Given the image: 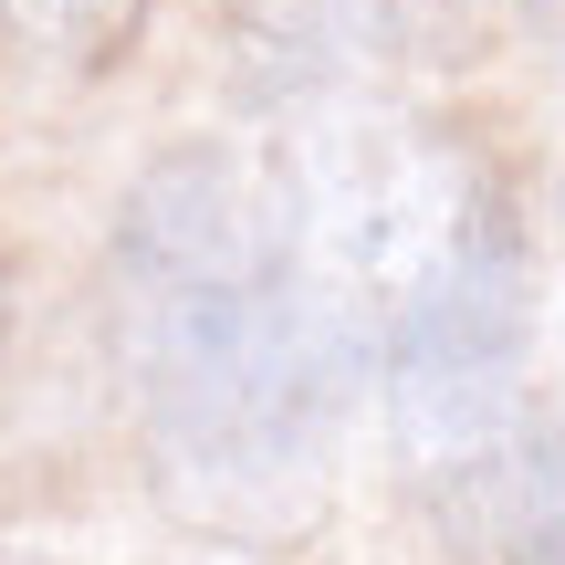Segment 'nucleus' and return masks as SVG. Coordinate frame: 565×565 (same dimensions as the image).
Instances as JSON below:
<instances>
[{
  "instance_id": "nucleus-1",
  "label": "nucleus",
  "mask_w": 565,
  "mask_h": 565,
  "mask_svg": "<svg viewBox=\"0 0 565 565\" xmlns=\"http://www.w3.org/2000/svg\"><path fill=\"white\" fill-rule=\"evenodd\" d=\"M116 356L168 482L200 513H273L324 471L377 345H356L294 273L273 179L179 147L116 221Z\"/></svg>"
},
{
  "instance_id": "nucleus-2",
  "label": "nucleus",
  "mask_w": 565,
  "mask_h": 565,
  "mask_svg": "<svg viewBox=\"0 0 565 565\" xmlns=\"http://www.w3.org/2000/svg\"><path fill=\"white\" fill-rule=\"evenodd\" d=\"M273 200H282V242H294V273L315 282V303L356 345H387V324L408 315V294H419V282L450 263V242L471 231L482 179H471L419 116L366 105V95H324L315 116L282 137Z\"/></svg>"
},
{
  "instance_id": "nucleus-3",
  "label": "nucleus",
  "mask_w": 565,
  "mask_h": 565,
  "mask_svg": "<svg viewBox=\"0 0 565 565\" xmlns=\"http://www.w3.org/2000/svg\"><path fill=\"white\" fill-rule=\"evenodd\" d=\"M387 419L419 471H482L524 429V252H513L503 200L482 189L471 231L450 242V263L408 294V315L377 345Z\"/></svg>"
},
{
  "instance_id": "nucleus-4",
  "label": "nucleus",
  "mask_w": 565,
  "mask_h": 565,
  "mask_svg": "<svg viewBox=\"0 0 565 565\" xmlns=\"http://www.w3.org/2000/svg\"><path fill=\"white\" fill-rule=\"evenodd\" d=\"M482 492H492L503 565H565V429H513Z\"/></svg>"
},
{
  "instance_id": "nucleus-5",
  "label": "nucleus",
  "mask_w": 565,
  "mask_h": 565,
  "mask_svg": "<svg viewBox=\"0 0 565 565\" xmlns=\"http://www.w3.org/2000/svg\"><path fill=\"white\" fill-rule=\"evenodd\" d=\"M0 21L53 42V53H105V42L137 21V0H0Z\"/></svg>"
},
{
  "instance_id": "nucleus-6",
  "label": "nucleus",
  "mask_w": 565,
  "mask_h": 565,
  "mask_svg": "<svg viewBox=\"0 0 565 565\" xmlns=\"http://www.w3.org/2000/svg\"><path fill=\"white\" fill-rule=\"evenodd\" d=\"M0 335H11V273H0Z\"/></svg>"
},
{
  "instance_id": "nucleus-7",
  "label": "nucleus",
  "mask_w": 565,
  "mask_h": 565,
  "mask_svg": "<svg viewBox=\"0 0 565 565\" xmlns=\"http://www.w3.org/2000/svg\"><path fill=\"white\" fill-rule=\"evenodd\" d=\"M555 231H565V179H555Z\"/></svg>"
}]
</instances>
